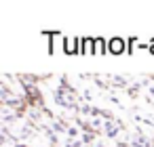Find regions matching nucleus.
I'll return each mask as SVG.
<instances>
[{
  "mask_svg": "<svg viewBox=\"0 0 154 147\" xmlns=\"http://www.w3.org/2000/svg\"><path fill=\"white\" fill-rule=\"evenodd\" d=\"M74 42H76V38H70V40H66V44H63V51H66V53H70V55L78 53V51L74 49Z\"/></svg>",
  "mask_w": 154,
  "mask_h": 147,
  "instance_id": "nucleus-3",
  "label": "nucleus"
},
{
  "mask_svg": "<svg viewBox=\"0 0 154 147\" xmlns=\"http://www.w3.org/2000/svg\"><path fill=\"white\" fill-rule=\"evenodd\" d=\"M91 147H106V143H103V141H95Z\"/></svg>",
  "mask_w": 154,
  "mask_h": 147,
  "instance_id": "nucleus-4",
  "label": "nucleus"
},
{
  "mask_svg": "<svg viewBox=\"0 0 154 147\" xmlns=\"http://www.w3.org/2000/svg\"><path fill=\"white\" fill-rule=\"evenodd\" d=\"M106 40L101 38H93V53H106Z\"/></svg>",
  "mask_w": 154,
  "mask_h": 147,
  "instance_id": "nucleus-2",
  "label": "nucleus"
},
{
  "mask_svg": "<svg viewBox=\"0 0 154 147\" xmlns=\"http://www.w3.org/2000/svg\"><path fill=\"white\" fill-rule=\"evenodd\" d=\"M129 49H127V40H122V38H112V40H108V53H112V55H122V53H127Z\"/></svg>",
  "mask_w": 154,
  "mask_h": 147,
  "instance_id": "nucleus-1",
  "label": "nucleus"
},
{
  "mask_svg": "<svg viewBox=\"0 0 154 147\" xmlns=\"http://www.w3.org/2000/svg\"><path fill=\"white\" fill-rule=\"evenodd\" d=\"M15 147H28V145H23V143H19V141H15Z\"/></svg>",
  "mask_w": 154,
  "mask_h": 147,
  "instance_id": "nucleus-5",
  "label": "nucleus"
}]
</instances>
